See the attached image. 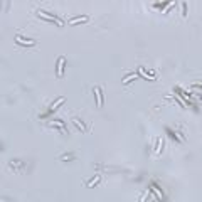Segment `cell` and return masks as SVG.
<instances>
[{
	"label": "cell",
	"mask_w": 202,
	"mask_h": 202,
	"mask_svg": "<svg viewBox=\"0 0 202 202\" xmlns=\"http://www.w3.org/2000/svg\"><path fill=\"white\" fill-rule=\"evenodd\" d=\"M162 142H164V140H157V148H155V153H153V155H158V153H160V150H162Z\"/></svg>",
	"instance_id": "52a82bcc"
},
{
	"label": "cell",
	"mask_w": 202,
	"mask_h": 202,
	"mask_svg": "<svg viewBox=\"0 0 202 202\" xmlns=\"http://www.w3.org/2000/svg\"><path fill=\"white\" fill-rule=\"evenodd\" d=\"M94 94H96V99H98V108H101L103 106V93H101L99 86H94Z\"/></svg>",
	"instance_id": "277c9868"
},
{
	"label": "cell",
	"mask_w": 202,
	"mask_h": 202,
	"mask_svg": "<svg viewBox=\"0 0 202 202\" xmlns=\"http://www.w3.org/2000/svg\"><path fill=\"white\" fill-rule=\"evenodd\" d=\"M79 22H88V17H76L71 20V25H76V24H79Z\"/></svg>",
	"instance_id": "8992f818"
},
{
	"label": "cell",
	"mask_w": 202,
	"mask_h": 202,
	"mask_svg": "<svg viewBox=\"0 0 202 202\" xmlns=\"http://www.w3.org/2000/svg\"><path fill=\"white\" fill-rule=\"evenodd\" d=\"M185 15H187V3L182 2V17H185Z\"/></svg>",
	"instance_id": "30bf717a"
},
{
	"label": "cell",
	"mask_w": 202,
	"mask_h": 202,
	"mask_svg": "<svg viewBox=\"0 0 202 202\" xmlns=\"http://www.w3.org/2000/svg\"><path fill=\"white\" fill-rule=\"evenodd\" d=\"M136 77H138V74L131 73V74H130V76H126V77H125V79H123V84H125V86H126V84H128L130 81H133V79H136Z\"/></svg>",
	"instance_id": "5b68a950"
},
{
	"label": "cell",
	"mask_w": 202,
	"mask_h": 202,
	"mask_svg": "<svg viewBox=\"0 0 202 202\" xmlns=\"http://www.w3.org/2000/svg\"><path fill=\"white\" fill-rule=\"evenodd\" d=\"M36 14H37V17H40V19H46L47 22H56V24L62 25V22H61L59 19H56L54 15H51V14H47V12H44V10H37Z\"/></svg>",
	"instance_id": "6da1fadb"
},
{
	"label": "cell",
	"mask_w": 202,
	"mask_h": 202,
	"mask_svg": "<svg viewBox=\"0 0 202 202\" xmlns=\"http://www.w3.org/2000/svg\"><path fill=\"white\" fill-rule=\"evenodd\" d=\"M64 64H66V57H64V56H61V57L57 59V66H56V76H57V77H61V76H62Z\"/></svg>",
	"instance_id": "7a4b0ae2"
},
{
	"label": "cell",
	"mask_w": 202,
	"mask_h": 202,
	"mask_svg": "<svg viewBox=\"0 0 202 202\" xmlns=\"http://www.w3.org/2000/svg\"><path fill=\"white\" fill-rule=\"evenodd\" d=\"M62 101H64V98H59V99H57V103H56V105H52V106H51V111H54L56 108H57V106H59V105L62 103Z\"/></svg>",
	"instance_id": "9c48e42d"
},
{
	"label": "cell",
	"mask_w": 202,
	"mask_h": 202,
	"mask_svg": "<svg viewBox=\"0 0 202 202\" xmlns=\"http://www.w3.org/2000/svg\"><path fill=\"white\" fill-rule=\"evenodd\" d=\"M98 182H99V177L96 175V177H94L93 180H89V184H88V187H93V185H96V184H98Z\"/></svg>",
	"instance_id": "ba28073f"
},
{
	"label": "cell",
	"mask_w": 202,
	"mask_h": 202,
	"mask_svg": "<svg viewBox=\"0 0 202 202\" xmlns=\"http://www.w3.org/2000/svg\"><path fill=\"white\" fill-rule=\"evenodd\" d=\"M15 42H17V44H22V46H36V40L24 39L22 36H17V37H15Z\"/></svg>",
	"instance_id": "3957f363"
}]
</instances>
